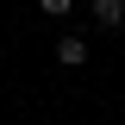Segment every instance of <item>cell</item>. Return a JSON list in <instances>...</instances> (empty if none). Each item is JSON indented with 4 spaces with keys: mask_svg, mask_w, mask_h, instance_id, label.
Segmentation results:
<instances>
[{
    "mask_svg": "<svg viewBox=\"0 0 125 125\" xmlns=\"http://www.w3.org/2000/svg\"><path fill=\"white\" fill-rule=\"evenodd\" d=\"M56 56H62V69H75V62H88V44H81V38H62Z\"/></svg>",
    "mask_w": 125,
    "mask_h": 125,
    "instance_id": "1",
    "label": "cell"
},
{
    "mask_svg": "<svg viewBox=\"0 0 125 125\" xmlns=\"http://www.w3.org/2000/svg\"><path fill=\"white\" fill-rule=\"evenodd\" d=\"M94 19H100V25H119L125 19V0H94Z\"/></svg>",
    "mask_w": 125,
    "mask_h": 125,
    "instance_id": "2",
    "label": "cell"
},
{
    "mask_svg": "<svg viewBox=\"0 0 125 125\" xmlns=\"http://www.w3.org/2000/svg\"><path fill=\"white\" fill-rule=\"evenodd\" d=\"M38 6H44V13H69L75 0H38Z\"/></svg>",
    "mask_w": 125,
    "mask_h": 125,
    "instance_id": "3",
    "label": "cell"
}]
</instances>
